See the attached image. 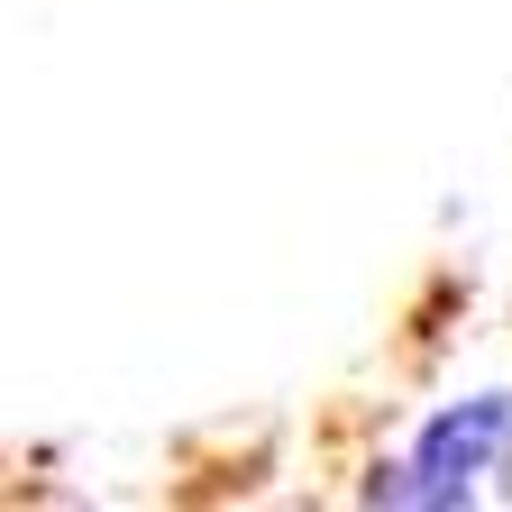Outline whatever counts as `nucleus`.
Listing matches in <instances>:
<instances>
[{
    "label": "nucleus",
    "instance_id": "obj_1",
    "mask_svg": "<svg viewBox=\"0 0 512 512\" xmlns=\"http://www.w3.org/2000/svg\"><path fill=\"white\" fill-rule=\"evenodd\" d=\"M512 448V394H476V403H448L421 421L412 458L375 476V503L394 512H448V503H476V476Z\"/></svg>",
    "mask_w": 512,
    "mask_h": 512
}]
</instances>
